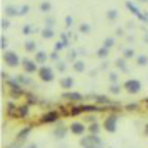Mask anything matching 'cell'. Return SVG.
Returning a JSON list of instances; mask_svg holds the SVG:
<instances>
[{
	"label": "cell",
	"mask_w": 148,
	"mask_h": 148,
	"mask_svg": "<svg viewBox=\"0 0 148 148\" xmlns=\"http://www.w3.org/2000/svg\"><path fill=\"white\" fill-rule=\"evenodd\" d=\"M0 48H2L3 52L7 50V40H5V36H2V38H0Z\"/></svg>",
	"instance_id": "obj_40"
},
{
	"label": "cell",
	"mask_w": 148,
	"mask_h": 148,
	"mask_svg": "<svg viewBox=\"0 0 148 148\" xmlns=\"http://www.w3.org/2000/svg\"><path fill=\"white\" fill-rule=\"evenodd\" d=\"M126 9H127V10H129V12H133V14H134V16H138V17H140V16H141V12H140V9H138V7H136V5H134V3H133V2H129V0H127V2H126Z\"/></svg>",
	"instance_id": "obj_19"
},
{
	"label": "cell",
	"mask_w": 148,
	"mask_h": 148,
	"mask_svg": "<svg viewBox=\"0 0 148 148\" xmlns=\"http://www.w3.org/2000/svg\"><path fill=\"white\" fill-rule=\"evenodd\" d=\"M50 59H52V60H55V62H57V60H59V52H55V50H53V52H52V53H50Z\"/></svg>",
	"instance_id": "obj_41"
},
{
	"label": "cell",
	"mask_w": 148,
	"mask_h": 148,
	"mask_svg": "<svg viewBox=\"0 0 148 148\" xmlns=\"http://www.w3.org/2000/svg\"><path fill=\"white\" fill-rule=\"evenodd\" d=\"M16 81L21 84V86H24V84H31V79L28 77V76H24V74H21V76H17L16 77Z\"/></svg>",
	"instance_id": "obj_24"
},
{
	"label": "cell",
	"mask_w": 148,
	"mask_h": 148,
	"mask_svg": "<svg viewBox=\"0 0 148 148\" xmlns=\"http://www.w3.org/2000/svg\"><path fill=\"white\" fill-rule=\"evenodd\" d=\"M48 59H50V55L45 50H38L36 53H35V60H36V64H40V66H45V62Z\"/></svg>",
	"instance_id": "obj_13"
},
{
	"label": "cell",
	"mask_w": 148,
	"mask_h": 148,
	"mask_svg": "<svg viewBox=\"0 0 148 148\" xmlns=\"http://www.w3.org/2000/svg\"><path fill=\"white\" fill-rule=\"evenodd\" d=\"M79 31H81V33H84V35H88V33L91 31V26H90L88 23H83V24L79 26Z\"/></svg>",
	"instance_id": "obj_34"
},
{
	"label": "cell",
	"mask_w": 148,
	"mask_h": 148,
	"mask_svg": "<svg viewBox=\"0 0 148 148\" xmlns=\"http://www.w3.org/2000/svg\"><path fill=\"white\" fill-rule=\"evenodd\" d=\"M76 55H77V52H76V50H71V52H69V59H71V60L76 59Z\"/></svg>",
	"instance_id": "obj_43"
},
{
	"label": "cell",
	"mask_w": 148,
	"mask_h": 148,
	"mask_svg": "<svg viewBox=\"0 0 148 148\" xmlns=\"http://www.w3.org/2000/svg\"><path fill=\"white\" fill-rule=\"evenodd\" d=\"M50 9H52V3L50 2H41L40 3V10L41 12H50Z\"/></svg>",
	"instance_id": "obj_33"
},
{
	"label": "cell",
	"mask_w": 148,
	"mask_h": 148,
	"mask_svg": "<svg viewBox=\"0 0 148 148\" xmlns=\"http://www.w3.org/2000/svg\"><path fill=\"white\" fill-rule=\"evenodd\" d=\"M117 16H119L117 9H110V10L107 12V19H109V21H115V19H117Z\"/></svg>",
	"instance_id": "obj_32"
},
{
	"label": "cell",
	"mask_w": 148,
	"mask_h": 148,
	"mask_svg": "<svg viewBox=\"0 0 148 148\" xmlns=\"http://www.w3.org/2000/svg\"><path fill=\"white\" fill-rule=\"evenodd\" d=\"M138 2H141V3H145V2H148V0H138Z\"/></svg>",
	"instance_id": "obj_50"
},
{
	"label": "cell",
	"mask_w": 148,
	"mask_h": 148,
	"mask_svg": "<svg viewBox=\"0 0 148 148\" xmlns=\"http://www.w3.org/2000/svg\"><path fill=\"white\" fill-rule=\"evenodd\" d=\"M102 127H103V126H100L98 122H91V124L88 126V134H100Z\"/></svg>",
	"instance_id": "obj_17"
},
{
	"label": "cell",
	"mask_w": 148,
	"mask_h": 148,
	"mask_svg": "<svg viewBox=\"0 0 148 148\" xmlns=\"http://www.w3.org/2000/svg\"><path fill=\"white\" fill-rule=\"evenodd\" d=\"M45 26H47V28H53V26H55V19L50 17V16H47V17H45Z\"/></svg>",
	"instance_id": "obj_36"
},
{
	"label": "cell",
	"mask_w": 148,
	"mask_h": 148,
	"mask_svg": "<svg viewBox=\"0 0 148 148\" xmlns=\"http://www.w3.org/2000/svg\"><path fill=\"white\" fill-rule=\"evenodd\" d=\"M36 29H35V26L33 24H26V26H23V35H31V33H35Z\"/></svg>",
	"instance_id": "obj_28"
},
{
	"label": "cell",
	"mask_w": 148,
	"mask_h": 148,
	"mask_svg": "<svg viewBox=\"0 0 148 148\" xmlns=\"http://www.w3.org/2000/svg\"><path fill=\"white\" fill-rule=\"evenodd\" d=\"M29 133H31V126H28V127H24L23 131H19V133H17V140H24Z\"/></svg>",
	"instance_id": "obj_26"
},
{
	"label": "cell",
	"mask_w": 148,
	"mask_h": 148,
	"mask_svg": "<svg viewBox=\"0 0 148 148\" xmlns=\"http://www.w3.org/2000/svg\"><path fill=\"white\" fill-rule=\"evenodd\" d=\"M67 133H71V131H69V127H66L64 124H59V126L53 129V136H55L57 140H62V138H66V134H67Z\"/></svg>",
	"instance_id": "obj_12"
},
{
	"label": "cell",
	"mask_w": 148,
	"mask_h": 148,
	"mask_svg": "<svg viewBox=\"0 0 148 148\" xmlns=\"http://www.w3.org/2000/svg\"><path fill=\"white\" fill-rule=\"evenodd\" d=\"M55 67H57V71H60V73H66V71H67V64H66L64 60H57Z\"/></svg>",
	"instance_id": "obj_31"
},
{
	"label": "cell",
	"mask_w": 148,
	"mask_h": 148,
	"mask_svg": "<svg viewBox=\"0 0 148 148\" xmlns=\"http://www.w3.org/2000/svg\"><path fill=\"white\" fill-rule=\"evenodd\" d=\"M67 41H62V40H59L57 43H55V52H60V50H64V48H67Z\"/></svg>",
	"instance_id": "obj_29"
},
{
	"label": "cell",
	"mask_w": 148,
	"mask_h": 148,
	"mask_svg": "<svg viewBox=\"0 0 148 148\" xmlns=\"http://www.w3.org/2000/svg\"><path fill=\"white\" fill-rule=\"evenodd\" d=\"M122 88H124V86H121L119 83H110V86H109V93H112V95H119V93L122 91Z\"/></svg>",
	"instance_id": "obj_20"
},
{
	"label": "cell",
	"mask_w": 148,
	"mask_h": 148,
	"mask_svg": "<svg viewBox=\"0 0 148 148\" xmlns=\"http://www.w3.org/2000/svg\"><path fill=\"white\" fill-rule=\"evenodd\" d=\"M2 59H3V62L7 64V67H17V66L21 64V60H23V59H19V55H17L14 50H5Z\"/></svg>",
	"instance_id": "obj_3"
},
{
	"label": "cell",
	"mask_w": 148,
	"mask_h": 148,
	"mask_svg": "<svg viewBox=\"0 0 148 148\" xmlns=\"http://www.w3.org/2000/svg\"><path fill=\"white\" fill-rule=\"evenodd\" d=\"M66 24H67V26H73V17H71V16L66 17Z\"/></svg>",
	"instance_id": "obj_44"
},
{
	"label": "cell",
	"mask_w": 148,
	"mask_h": 148,
	"mask_svg": "<svg viewBox=\"0 0 148 148\" xmlns=\"http://www.w3.org/2000/svg\"><path fill=\"white\" fill-rule=\"evenodd\" d=\"M5 14H7V17H14V16H19V10L14 5H7L5 7Z\"/></svg>",
	"instance_id": "obj_23"
},
{
	"label": "cell",
	"mask_w": 148,
	"mask_h": 148,
	"mask_svg": "<svg viewBox=\"0 0 148 148\" xmlns=\"http://www.w3.org/2000/svg\"><path fill=\"white\" fill-rule=\"evenodd\" d=\"M117 121H119V117H117V114L115 112H110L105 119H103V129L107 131V133H115V129H117Z\"/></svg>",
	"instance_id": "obj_5"
},
{
	"label": "cell",
	"mask_w": 148,
	"mask_h": 148,
	"mask_svg": "<svg viewBox=\"0 0 148 148\" xmlns=\"http://www.w3.org/2000/svg\"><path fill=\"white\" fill-rule=\"evenodd\" d=\"M69 131L73 133L74 136H84V133L88 131V127H86V126H84L83 122H79V121L76 122V121H74L73 124L69 126Z\"/></svg>",
	"instance_id": "obj_9"
},
{
	"label": "cell",
	"mask_w": 148,
	"mask_h": 148,
	"mask_svg": "<svg viewBox=\"0 0 148 148\" xmlns=\"http://www.w3.org/2000/svg\"><path fill=\"white\" fill-rule=\"evenodd\" d=\"M36 74L43 83H52V81L55 79V71H53V67H50V66H40V69H38Z\"/></svg>",
	"instance_id": "obj_2"
},
{
	"label": "cell",
	"mask_w": 148,
	"mask_h": 148,
	"mask_svg": "<svg viewBox=\"0 0 148 148\" xmlns=\"http://www.w3.org/2000/svg\"><path fill=\"white\" fill-rule=\"evenodd\" d=\"M143 133H145V136H147V138H148V122H147V124H145V131H143Z\"/></svg>",
	"instance_id": "obj_48"
},
{
	"label": "cell",
	"mask_w": 148,
	"mask_h": 148,
	"mask_svg": "<svg viewBox=\"0 0 148 148\" xmlns=\"http://www.w3.org/2000/svg\"><path fill=\"white\" fill-rule=\"evenodd\" d=\"M59 119H60V114L57 110H48L40 117V122H41V124H53V122H57Z\"/></svg>",
	"instance_id": "obj_7"
},
{
	"label": "cell",
	"mask_w": 148,
	"mask_h": 148,
	"mask_svg": "<svg viewBox=\"0 0 148 148\" xmlns=\"http://www.w3.org/2000/svg\"><path fill=\"white\" fill-rule=\"evenodd\" d=\"M73 86H74V77L73 76H64V77L60 79V88H62L64 91H71Z\"/></svg>",
	"instance_id": "obj_11"
},
{
	"label": "cell",
	"mask_w": 148,
	"mask_h": 148,
	"mask_svg": "<svg viewBox=\"0 0 148 148\" xmlns=\"http://www.w3.org/2000/svg\"><path fill=\"white\" fill-rule=\"evenodd\" d=\"M81 148H103V141L98 134H86L79 141Z\"/></svg>",
	"instance_id": "obj_1"
},
{
	"label": "cell",
	"mask_w": 148,
	"mask_h": 148,
	"mask_svg": "<svg viewBox=\"0 0 148 148\" xmlns=\"http://www.w3.org/2000/svg\"><path fill=\"white\" fill-rule=\"evenodd\" d=\"M24 50L28 52V53H36L38 52V45L35 40H26V43H24Z\"/></svg>",
	"instance_id": "obj_15"
},
{
	"label": "cell",
	"mask_w": 148,
	"mask_h": 148,
	"mask_svg": "<svg viewBox=\"0 0 148 148\" xmlns=\"http://www.w3.org/2000/svg\"><path fill=\"white\" fill-rule=\"evenodd\" d=\"M114 43H115V40H114V38H105L102 47H105V48H109V50H110L112 47H114Z\"/></svg>",
	"instance_id": "obj_35"
},
{
	"label": "cell",
	"mask_w": 148,
	"mask_h": 148,
	"mask_svg": "<svg viewBox=\"0 0 148 148\" xmlns=\"http://www.w3.org/2000/svg\"><path fill=\"white\" fill-rule=\"evenodd\" d=\"M62 100H66V102H76V103H79L81 100H83V95L81 93H77V91H64L62 93Z\"/></svg>",
	"instance_id": "obj_10"
},
{
	"label": "cell",
	"mask_w": 148,
	"mask_h": 148,
	"mask_svg": "<svg viewBox=\"0 0 148 148\" xmlns=\"http://www.w3.org/2000/svg\"><path fill=\"white\" fill-rule=\"evenodd\" d=\"M97 55H98V59H105V57L109 55V48L100 47V48H98V52H97Z\"/></svg>",
	"instance_id": "obj_30"
},
{
	"label": "cell",
	"mask_w": 148,
	"mask_h": 148,
	"mask_svg": "<svg viewBox=\"0 0 148 148\" xmlns=\"http://www.w3.org/2000/svg\"><path fill=\"white\" fill-rule=\"evenodd\" d=\"M115 67H117V71L126 73V71H127V59H124V57L117 59V60H115Z\"/></svg>",
	"instance_id": "obj_16"
},
{
	"label": "cell",
	"mask_w": 148,
	"mask_h": 148,
	"mask_svg": "<svg viewBox=\"0 0 148 148\" xmlns=\"http://www.w3.org/2000/svg\"><path fill=\"white\" fill-rule=\"evenodd\" d=\"M73 69L76 73H84V69H86V64H84V60H74L73 62Z\"/></svg>",
	"instance_id": "obj_18"
},
{
	"label": "cell",
	"mask_w": 148,
	"mask_h": 148,
	"mask_svg": "<svg viewBox=\"0 0 148 148\" xmlns=\"http://www.w3.org/2000/svg\"><path fill=\"white\" fill-rule=\"evenodd\" d=\"M60 40H62V41H67V43H69V38H67V35H66V33H62V35H60Z\"/></svg>",
	"instance_id": "obj_46"
},
{
	"label": "cell",
	"mask_w": 148,
	"mask_h": 148,
	"mask_svg": "<svg viewBox=\"0 0 148 148\" xmlns=\"http://www.w3.org/2000/svg\"><path fill=\"white\" fill-rule=\"evenodd\" d=\"M122 86H124V90H126L129 95H138V93L141 91V81H140V79H134V77L126 79Z\"/></svg>",
	"instance_id": "obj_4"
},
{
	"label": "cell",
	"mask_w": 148,
	"mask_h": 148,
	"mask_svg": "<svg viewBox=\"0 0 148 148\" xmlns=\"http://www.w3.org/2000/svg\"><path fill=\"white\" fill-rule=\"evenodd\" d=\"M9 26H10V23H9L7 19H2V29H7Z\"/></svg>",
	"instance_id": "obj_42"
},
{
	"label": "cell",
	"mask_w": 148,
	"mask_h": 148,
	"mask_svg": "<svg viewBox=\"0 0 148 148\" xmlns=\"http://www.w3.org/2000/svg\"><path fill=\"white\" fill-rule=\"evenodd\" d=\"M95 100H97V103H100V105H112L110 98H109V97H103V95H97Z\"/></svg>",
	"instance_id": "obj_22"
},
{
	"label": "cell",
	"mask_w": 148,
	"mask_h": 148,
	"mask_svg": "<svg viewBox=\"0 0 148 148\" xmlns=\"http://www.w3.org/2000/svg\"><path fill=\"white\" fill-rule=\"evenodd\" d=\"M136 107H138V105H136V103H133V105H127V107H126V109H127V110H134V109H136Z\"/></svg>",
	"instance_id": "obj_47"
},
{
	"label": "cell",
	"mask_w": 148,
	"mask_h": 148,
	"mask_svg": "<svg viewBox=\"0 0 148 148\" xmlns=\"http://www.w3.org/2000/svg\"><path fill=\"white\" fill-rule=\"evenodd\" d=\"M26 148H38V145H35V143H31V145H28Z\"/></svg>",
	"instance_id": "obj_49"
},
{
	"label": "cell",
	"mask_w": 148,
	"mask_h": 148,
	"mask_svg": "<svg viewBox=\"0 0 148 148\" xmlns=\"http://www.w3.org/2000/svg\"><path fill=\"white\" fill-rule=\"evenodd\" d=\"M29 12V5H23L21 9H19V16H24V14H28Z\"/></svg>",
	"instance_id": "obj_39"
},
{
	"label": "cell",
	"mask_w": 148,
	"mask_h": 148,
	"mask_svg": "<svg viewBox=\"0 0 148 148\" xmlns=\"http://www.w3.org/2000/svg\"><path fill=\"white\" fill-rule=\"evenodd\" d=\"M36 102H38L36 97H33V95H28V97H26V103H28V105H35Z\"/></svg>",
	"instance_id": "obj_37"
},
{
	"label": "cell",
	"mask_w": 148,
	"mask_h": 148,
	"mask_svg": "<svg viewBox=\"0 0 148 148\" xmlns=\"http://www.w3.org/2000/svg\"><path fill=\"white\" fill-rule=\"evenodd\" d=\"M100 109L97 105H77V107H73L69 110V115H79L83 112H98Z\"/></svg>",
	"instance_id": "obj_8"
},
{
	"label": "cell",
	"mask_w": 148,
	"mask_h": 148,
	"mask_svg": "<svg viewBox=\"0 0 148 148\" xmlns=\"http://www.w3.org/2000/svg\"><path fill=\"white\" fill-rule=\"evenodd\" d=\"M28 115H29V105H28V103H24V105H19V107H17V110H16V115H14V117L26 119Z\"/></svg>",
	"instance_id": "obj_14"
},
{
	"label": "cell",
	"mask_w": 148,
	"mask_h": 148,
	"mask_svg": "<svg viewBox=\"0 0 148 148\" xmlns=\"http://www.w3.org/2000/svg\"><path fill=\"white\" fill-rule=\"evenodd\" d=\"M86 121H88L90 124H91V122H97V119H95L93 115H88V117H86Z\"/></svg>",
	"instance_id": "obj_45"
},
{
	"label": "cell",
	"mask_w": 148,
	"mask_h": 148,
	"mask_svg": "<svg viewBox=\"0 0 148 148\" xmlns=\"http://www.w3.org/2000/svg\"><path fill=\"white\" fill-rule=\"evenodd\" d=\"M21 67H23V71H24V74H35L38 73V64L35 59H29V57H24L23 60H21Z\"/></svg>",
	"instance_id": "obj_6"
},
{
	"label": "cell",
	"mask_w": 148,
	"mask_h": 148,
	"mask_svg": "<svg viewBox=\"0 0 148 148\" xmlns=\"http://www.w3.org/2000/svg\"><path fill=\"white\" fill-rule=\"evenodd\" d=\"M109 79H110V83H119V74L117 73H109Z\"/></svg>",
	"instance_id": "obj_38"
},
{
	"label": "cell",
	"mask_w": 148,
	"mask_h": 148,
	"mask_svg": "<svg viewBox=\"0 0 148 148\" xmlns=\"http://www.w3.org/2000/svg\"><path fill=\"white\" fill-rule=\"evenodd\" d=\"M53 35H55V33H53V28H47V26H45V28L41 29V38H43V40H50V38H53Z\"/></svg>",
	"instance_id": "obj_21"
},
{
	"label": "cell",
	"mask_w": 148,
	"mask_h": 148,
	"mask_svg": "<svg viewBox=\"0 0 148 148\" xmlns=\"http://www.w3.org/2000/svg\"><path fill=\"white\" fill-rule=\"evenodd\" d=\"M122 57H124V59H133V57H136V53H134V50H133V48H124Z\"/></svg>",
	"instance_id": "obj_27"
},
{
	"label": "cell",
	"mask_w": 148,
	"mask_h": 148,
	"mask_svg": "<svg viewBox=\"0 0 148 148\" xmlns=\"http://www.w3.org/2000/svg\"><path fill=\"white\" fill-rule=\"evenodd\" d=\"M136 64H138L140 67L148 66V55H138V57H136Z\"/></svg>",
	"instance_id": "obj_25"
}]
</instances>
